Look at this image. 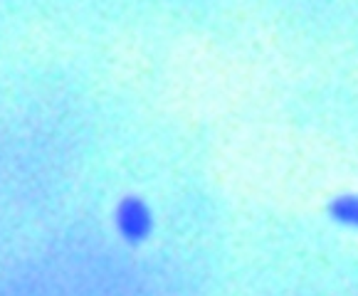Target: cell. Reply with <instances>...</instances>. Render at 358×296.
I'll return each mask as SVG.
<instances>
[{
    "label": "cell",
    "mask_w": 358,
    "mask_h": 296,
    "mask_svg": "<svg viewBox=\"0 0 358 296\" xmlns=\"http://www.w3.org/2000/svg\"><path fill=\"white\" fill-rule=\"evenodd\" d=\"M111 225L122 242L138 247V244H146L156 232V215L141 195H124L114 205Z\"/></svg>",
    "instance_id": "6da1fadb"
},
{
    "label": "cell",
    "mask_w": 358,
    "mask_h": 296,
    "mask_svg": "<svg viewBox=\"0 0 358 296\" xmlns=\"http://www.w3.org/2000/svg\"><path fill=\"white\" fill-rule=\"evenodd\" d=\"M329 215L336 225L346 230H358V195H338L329 205Z\"/></svg>",
    "instance_id": "7a4b0ae2"
}]
</instances>
